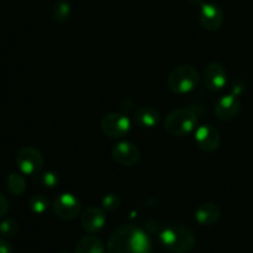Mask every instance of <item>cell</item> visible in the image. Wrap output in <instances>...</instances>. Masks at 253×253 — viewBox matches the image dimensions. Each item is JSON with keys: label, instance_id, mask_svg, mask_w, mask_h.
I'll use <instances>...</instances> for the list:
<instances>
[{"label": "cell", "instance_id": "cell-1", "mask_svg": "<svg viewBox=\"0 0 253 253\" xmlns=\"http://www.w3.org/2000/svg\"><path fill=\"white\" fill-rule=\"evenodd\" d=\"M108 253H151L150 237L135 225H120L109 239Z\"/></svg>", "mask_w": 253, "mask_h": 253}, {"label": "cell", "instance_id": "cell-2", "mask_svg": "<svg viewBox=\"0 0 253 253\" xmlns=\"http://www.w3.org/2000/svg\"><path fill=\"white\" fill-rule=\"evenodd\" d=\"M160 241L173 253H189L197 245V239L190 227L182 224H172L162 230Z\"/></svg>", "mask_w": 253, "mask_h": 253}, {"label": "cell", "instance_id": "cell-3", "mask_svg": "<svg viewBox=\"0 0 253 253\" xmlns=\"http://www.w3.org/2000/svg\"><path fill=\"white\" fill-rule=\"evenodd\" d=\"M200 81L197 69L189 64L178 66L173 69L167 78L168 88L175 94H187L194 90Z\"/></svg>", "mask_w": 253, "mask_h": 253}, {"label": "cell", "instance_id": "cell-4", "mask_svg": "<svg viewBox=\"0 0 253 253\" xmlns=\"http://www.w3.org/2000/svg\"><path fill=\"white\" fill-rule=\"evenodd\" d=\"M197 115L190 109L180 108L170 111L166 118L165 127L173 136H185L197 126Z\"/></svg>", "mask_w": 253, "mask_h": 253}, {"label": "cell", "instance_id": "cell-5", "mask_svg": "<svg viewBox=\"0 0 253 253\" xmlns=\"http://www.w3.org/2000/svg\"><path fill=\"white\" fill-rule=\"evenodd\" d=\"M16 165L22 174L36 177L43 167V156L36 147L26 146L17 152Z\"/></svg>", "mask_w": 253, "mask_h": 253}, {"label": "cell", "instance_id": "cell-6", "mask_svg": "<svg viewBox=\"0 0 253 253\" xmlns=\"http://www.w3.org/2000/svg\"><path fill=\"white\" fill-rule=\"evenodd\" d=\"M101 130L111 138L124 137L131 128L130 119L120 113H109L101 119Z\"/></svg>", "mask_w": 253, "mask_h": 253}, {"label": "cell", "instance_id": "cell-7", "mask_svg": "<svg viewBox=\"0 0 253 253\" xmlns=\"http://www.w3.org/2000/svg\"><path fill=\"white\" fill-rule=\"evenodd\" d=\"M53 211L59 219L73 220L81 212V202L73 194L63 193L54 200Z\"/></svg>", "mask_w": 253, "mask_h": 253}, {"label": "cell", "instance_id": "cell-8", "mask_svg": "<svg viewBox=\"0 0 253 253\" xmlns=\"http://www.w3.org/2000/svg\"><path fill=\"white\" fill-rule=\"evenodd\" d=\"M199 21L207 31H216L224 22V12L219 5L203 2L199 12Z\"/></svg>", "mask_w": 253, "mask_h": 253}, {"label": "cell", "instance_id": "cell-9", "mask_svg": "<svg viewBox=\"0 0 253 253\" xmlns=\"http://www.w3.org/2000/svg\"><path fill=\"white\" fill-rule=\"evenodd\" d=\"M203 81L210 91L221 90L227 83V72L220 63L212 62L205 66L203 72Z\"/></svg>", "mask_w": 253, "mask_h": 253}, {"label": "cell", "instance_id": "cell-10", "mask_svg": "<svg viewBox=\"0 0 253 253\" xmlns=\"http://www.w3.org/2000/svg\"><path fill=\"white\" fill-rule=\"evenodd\" d=\"M195 142L200 150L205 152H214L219 148L221 137L214 126L202 125L195 131Z\"/></svg>", "mask_w": 253, "mask_h": 253}, {"label": "cell", "instance_id": "cell-11", "mask_svg": "<svg viewBox=\"0 0 253 253\" xmlns=\"http://www.w3.org/2000/svg\"><path fill=\"white\" fill-rule=\"evenodd\" d=\"M111 155H113L114 160L119 165L126 166V167L135 166L140 161L141 157V152L137 146H135L131 142H127V141L116 143L113 147Z\"/></svg>", "mask_w": 253, "mask_h": 253}, {"label": "cell", "instance_id": "cell-12", "mask_svg": "<svg viewBox=\"0 0 253 253\" xmlns=\"http://www.w3.org/2000/svg\"><path fill=\"white\" fill-rule=\"evenodd\" d=\"M240 110H241V101L235 94L221 96L215 104V115L222 121H229L236 118Z\"/></svg>", "mask_w": 253, "mask_h": 253}, {"label": "cell", "instance_id": "cell-13", "mask_svg": "<svg viewBox=\"0 0 253 253\" xmlns=\"http://www.w3.org/2000/svg\"><path fill=\"white\" fill-rule=\"evenodd\" d=\"M106 222L105 212L98 207H90L81 216V224L82 227L89 234H95V232L100 231L104 227Z\"/></svg>", "mask_w": 253, "mask_h": 253}, {"label": "cell", "instance_id": "cell-14", "mask_svg": "<svg viewBox=\"0 0 253 253\" xmlns=\"http://www.w3.org/2000/svg\"><path fill=\"white\" fill-rule=\"evenodd\" d=\"M221 216V210L215 203H203L195 210V220L203 226H211L216 224Z\"/></svg>", "mask_w": 253, "mask_h": 253}, {"label": "cell", "instance_id": "cell-15", "mask_svg": "<svg viewBox=\"0 0 253 253\" xmlns=\"http://www.w3.org/2000/svg\"><path fill=\"white\" fill-rule=\"evenodd\" d=\"M135 121L141 127H155L160 121V111L153 106H141L136 110Z\"/></svg>", "mask_w": 253, "mask_h": 253}, {"label": "cell", "instance_id": "cell-16", "mask_svg": "<svg viewBox=\"0 0 253 253\" xmlns=\"http://www.w3.org/2000/svg\"><path fill=\"white\" fill-rule=\"evenodd\" d=\"M74 253H105V246L100 239L94 235H88L77 242Z\"/></svg>", "mask_w": 253, "mask_h": 253}, {"label": "cell", "instance_id": "cell-17", "mask_svg": "<svg viewBox=\"0 0 253 253\" xmlns=\"http://www.w3.org/2000/svg\"><path fill=\"white\" fill-rule=\"evenodd\" d=\"M7 189L11 194L21 195L26 189V182L25 178L20 173H10L7 177Z\"/></svg>", "mask_w": 253, "mask_h": 253}, {"label": "cell", "instance_id": "cell-18", "mask_svg": "<svg viewBox=\"0 0 253 253\" xmlns=\"http://www.w3.org/2000/svg\"><path fill=\"white\" fill-rule=\"evenodd\" d=\"M71 16V5L67 1H58L53 5L52 17L58 24H63Z\"/></svg>", "mask_w": 253, "mask_h": 253}, {"label": "cell", "instance_id": "cell-19", "mask_svg": "<svg viewBox=\"0 0 253 253\" xmlns=\"http://www.w3.org/2000/svg\"><path fill=\"white\" fill-rule=\"evenodd\" d=\"M49 207V200L46 195L43 194H36L34 197L30 198L29 200V208L31 209L32 212L35 214H43Z\"/></svg>", "mask_w": 253, "mask_h": 253}, {"label": "cell", "instance_id": "cell-20", "mask_svg": "<svg viewBox=\"0 0 253 253\" xmlns=\"http://www.w3.org/2000/svg\"><path fill=\"white\" fill-rule=\"evenodd\" d=\"M19 232V222L12 217L4 219L0 222V235L5 239H11Z\"/></svg>", "mask_w": 253, "mask_h": 253}, {"label": "cell", "instance_id": "cell-21", "mask_svg": "<svg viewBox=\"0 0 253 253\" xmlns=\"http://www.w3.org/2000/svg\"><path fill=\"white\" fill-rule=\"evenodd\" d=\"M39 177H37V180L41 183L43 187L47 188H53L58 184L59 179H58V175L56 174L54 172H44V173H39Z\"/></svg>", "mask_w": 253, "mask_h": 253}, {"label": "cell", "instance_id": "cell-22", "mask_svg": "<svg viewBox=\"0 0 253 253\" xmlns=\"http://www.w3.org/2000/svg\"><path fill=\"white\" fill-rule=\"evenodd\" d=\"M120 203V198L116 194H106L105 197L103 198V200H101V205H103L104 209L108 210V211H115L116 209H119Z\"/></svg>", "mask_w": 253, "mask_h": 253}, {"label": "cell", "instance_id": "cell-23", "mask_svg": "<svg viewBox=\"0 0 253 253\" xmlns=\"http://www.w3.org/2000/svg\"><path fill=\"white\" fill-rule=\"evenodd\" d=\"M9 208H10L9 200L6 199L5 195H2L1 193H0V217L6 215V212L9 211Z\"/></svg>", "mask_w": 253, "mask_h": 253}, {"label": "cell", "instance_id": "cell-24", "mask_svg": "<svg viewBox=\"0 0 253 253\" xmlns=\"http://www.w3.org/2000/svg\"><path fill=\"white\" fill-rule=\"evenodd\" d=\"M0 253H14L11 244L6 239H0Z\"/></svg>", "mask_w": 253, "mask_h": 253}, {"label": "cell", "instance_id": "cell-25", "mask_svg": "<svg viewBox=\"0 0 253 253\" xmlns=\"http://www.w3.org/2000/svg\"><path fill=\"white\" fill-rule=\"evenodd\" d=\"M62 253H69V252H62Z\"/></svg>", "mask_w": 253, "mask_h": 253}]
</instances>
